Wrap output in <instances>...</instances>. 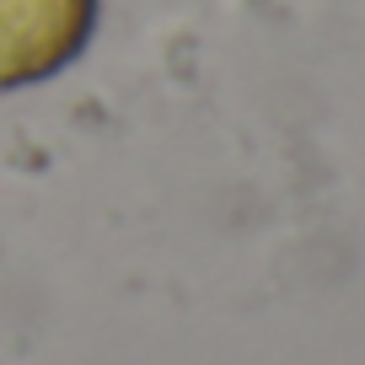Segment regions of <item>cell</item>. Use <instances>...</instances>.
Segmentation results:
<instances>
[{
    "label": "cell",
    "instance_id": "6da1fadb",
    "mask_svg": "<svg viewBox=\"0 0 365 365\" xmlns=\"http://www.w3.org/2000/svg\"><path fill=\"white\" fill-rule=\"evenodd\" d=\"M97 0H0V86L48 81L86 48Z\"/></svg>",
    "mask_w": 365,
    "mask_h": 365
}]
</instances>
